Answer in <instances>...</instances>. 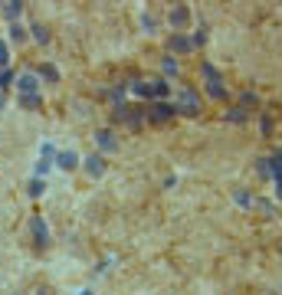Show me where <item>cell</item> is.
I'll list each match as a JSON object with an SVG mask.
<instances>
[{"mask_svg": "<svg viewBox=\"0 0 282 295\" xmlns=\"http://www.w3.org/2000/svg\"><path fill=\"white\" fill-rule=\"evenodd\" d=\"M95 141H98V148H102V151H115V148H118V141H115V135H112L109 128H102L95 135Z\"/></svg>", "mask_w": 282, "mask_h": 295, "instance_id": "10", "label": "cell"}, {"mask_svg": "<svg viewBox=\"0 0 282 295\" xmlns=\"http://www.w3.org/2000/svg\"><path fill=\"white\" fill-rule=\"evenodd\" d=\"M115 121H125V125H135V128H138L141 125V112L131 109V105H118V109H115Z\"/></svg>", "mask_w": 282, "mask_h": 295, "instance_id": "5", "label": "cell"}, {"mask_svg": "<svg viewBox=\"0 0 282 295\" xmlns=\"http://www.w3.org/2000/svg\"><path fill=\"white\" fill-rule=\"evenodd\" d=\"M20 10H23V3H20V0H10V3H3V17H7L10 23H17Z\"/></svg>", "mask_w": 282, "mask_h": 295, "instance_id": "11", "label": "cell"}, {"mask_svg": "<svg viewBox=\"0 0 282 295\" xmlns=\"http://www.w3.org/2000/svg\"><path fill=\"white\" fill-rule=\"evenodd\" d=\"M56 167H63V171H76V167H79V154L76 151H59V154H56Z\"/></svg>", "mask_w": 282, "mask_h": 295, "instance_id": "7", "label": "cell"}, {"mask_svg": "<svg viewBox=\"0 0 282 295\" xmlns=\"http://www.w3.org/2000/svg\"><path fill=\"white\" fill-rule=\"evenodd\" d=\"M230 121H246V109H243V105L233 109V112H230Z\"/></svg>", "mask_w": 282, "mask_h": 295, "instance_id": "23", "label": "cell"}, {"mask_svg": "<svg viewBox=\"0 0 282 295\" xmlns=\"http://www.w3.org/2000/svg\"><path fill=\"white\" fill-rule=\"evenodd\" d=\"M86 171L92 177H102L105 174V158H102V154H89L86 158Z\"/></svg>", "mask_w": 282, "mask_h": 295, "instance_id": "9", "label": "cell"}, {"mask_svg": "<svg viewBox=\"0 0 282 295\" xmlns=\"http://www.w3.org/2000/svg\"><path fill=\"white\" fill-rule=\"evenodd\" d=\"M151 92H154L158 98H164L167 92H171V86H167V82H154V86H151Z\"/></svg>", "mask_w": 282, "mask_h": 295, "instance_id": "22", "label": "cell"}, {"mask_svg": "<svg viewBox=\"0 0 282 295\" xmlns=\"http://www.w3.org/2000/svg\"><path fill=\"white\" fill-rule=\"evenodd\" d=\"M174 112H177V109L167 105V102H154V105H151V121H167Z\"/></svg>", "mask_w": 282, "mask_h": 295, "instance_id": "8", "label": "cell"}, {"mask_svg": "<svg viewBox=\"0 0 282 295\" xmlns=\"http://www.w3.org/2000/svg\"><path fill=\"white\" fill-rule=\"evenodd\" d=\"M187 17H190V10H187V7H177V10H171V26H184Z\"/></svg>", "mask_w": 282, "mask_h": 295, "instance_id": "13", "label": "cell"}, {"mask_svg": "<svg viewBox=\"0 0 282 295\" xmlns=\"http://www.w3.org/2000/svg\"><path fill=\"white\" fill-rule=\"evenodd\" d=\"M190 40H187V36H181V33H174L171 36V49H177V53H187V49H190Z\"/></svg>", "mask_w": 282, "mask_h": 295, "instance_id": "12", "label": "cell"}, {"mask_svg": "<svg viewBox=\"0 0 282 295\" xmlns=\"http://www.w3.org/2000/svg\"><path fill=\"white\" fill-rule=\"evenodd\" d=\"M135 95H141V98H151L154 92H151V86H148V82H135Z\"/></svg>", "mask_w": 282, "mask_h": 295, "instance_id": "18", "label": "cell"}, {"mask_svg": "<svg viewBox=\"0 0 282 295\" xmlns=\"http://www.w3.org/2000/svg\"><path fill=\"white\" fill-rule=\"evenodd\" d=\"M204 76H207V92L213 98H223V82H220V76H217V69L210 63H204Z\"/></svg>", "mask_w": 282, "mask_h": 295, "instance_id": "2", "label": "cell"}, {"mask_svg": "<svg viewBox=\"0 0 282 295\" xmlns=\"http://www.w3.org/2000/svg\"><path fill=\"white\" fill-rule=\"evenodd\" d=\"M46 190V181H40V177H36V181H30V197H40Z\"/></svg>", "mask_w": 282, "mask_h": 295, "instance_id": "19", "label": "cell"}, {"mask_svg": "<svg viewBox=\"0 0 282 295\" xmlns=\"http://www.w3.org/2000/svg\"><path fill=\"white\" fill-rule=\"evenodd\" d=\"M30 229H33V240H36V246H49V227L43 223V217H33V220H30Z\"/></svg>", "mask_w": 282, "mask_h": 295, "instance_id": "3", "label": "cell"}, {"mask_svg": "<svg viewBox=\"0 0 282 295\" xmlns=\"http://www.w3.org/2000/svg\"><path fill=\"white\" fill-rule=\"evenodd\" d=\"M10 40L13 43H23V40H26V30H23L20 23H10Z\"/></svg>", "mask_w": 282, "mask_h": 295, "instance_id": "16", "label": "cell"}, {"mask_svg": "<svg viewBox=\"0 0 282 295\" xmlns=\"http://www.w3.org/2000/svg\"><path fill=\"white\" fill-rule=\"evenodd\" d=\"M13 82H17V76H13L10 69H0V89H10Z\"/></svg>", "mask_w": 282, "mask_h": 295, "instance_id": "17", "label": "cell"}, {"mask_svg": "<svg viewBox=\"0 0 282 295\" xmlns=\"http://www.w3.org/2000/svg\"><path fill=\"white\" fill-rule=\"evenodd\" d=\"M40 295H43V292H40Z\"/></svg>", "mask_w": 282, "mask_h": 295, "instance_id": "28", "label": "cell"}, {"mask_svg": "<svg viewBox=\"0 0 282 295\" xmlns=\"http://www.w3.org/2000/svg\"><path fill=\"white\" fill-rule=\"evenodd\" d=\"M174 109L184 112V115H197V95L190 92V89H184V92H181V102H177Z\"/></svg>", "mask_w": 282, "mask_h": 295, "instance_id": "6", "label": "cell"}, {"mask_svg": "<svg viewBox=\"0 0 282 295\" xmlns=\"http://www.w3.org/2000/svg\"><path fill=\"white\" fill-rule=\"evenodd\" d=\"M164 72H167V76H177V63H174V59H164Z\"/></svg>", "mask_w": 282, "mask_h": 295, "instance_id": "24", "label": "cell"}, {"mask_svg": "<svg viewBox=\"0 0 282 295\" xmlns=\"http://www.w3.org/2000/svg\"><path fill=\"white\" fill-rule=\"evenodd\" d=\"M79 295H92V289H82V292H79Z\"/></svg>", "mask_w": 282, "mask_h": 295, "instance_id": "26", "label": "cell"}, {"mask_svg": "<svg viewBox=\"0 0 282 295\" xmlns=\"http://www.w3.org/2000/svg\"><path fill=\"white\" fill-rule=\"evenodd\" d=\"M43 79H46V82H59V72H56V66H43Z\"/></svg>", "mask_w": 282, "mask_h": 295, "instance_id": "20", "label": "cell"}, {"mask_svg": "<svg viewBox=\"0 0 282 295\" xmlns=\"http://www.w3.org/2000/svg\"><path fill=\"white\" fill-rule=\"evenodd\" d=\"M20 105L23 109H36V105H43V95L36 92V95H20Z\"/></svg>", "mask_w": 282, "mask_h": 295, "instance_id": "15", "label": "cell"}, {"mask_svg": "<svg viewBox=\"0 0 282 295\" xmlns=\"http://www.w3.org/2000/svg\"><path fill=\"white\" fill-rule=\"evenodd\" d=\"M204 43H207V33L200 30V33H197V36H194V46H204Z\"/></svg>", "mask_w": 282, "mask_h": 295, "instance_id": "25", "label": "cell"}, {"mask_svg": "<svg viewBox=\"0 0 282 295\" xmlns=\"http://www.w3.org/2000/svg\"><path fill=\"white\" fill-rule=\"evenodd\" d=\"M30 33H33V40H36V43H49V30H46L43 23H36Z\"/></svg>", "mask_w": 282, "mask_h": 295, "instance_id": "14", "label": "cell"}, {"mask_svg": "<svg viewBox=\"0 0 282 295\" xmlns=\"http://www.w3.org/2000/svg\"><path fill=\"white\" fill-rule=\"evenodd\" d=\"M49 167H56V148L49 141H43V148H40V164H36V177H43Z\"/></svg>", "mask_w": 282, "mask_h": 295, "instance_id": "1", "label": "cell"}, {"mask_svg": "<svg viewBox=\"0 0 282 295\" xmlns=\"http://www.w3.org/2000/svg\"><path fill=\"white\" fill-rule=\"evenodd\" d=\"M0 109H3V98H0Z\"/></svg>", "mask_w": 282, "mask_h": 295, "instance_id": "27", "label": "cell"}, {"mask_svg": "<svg viewBox=\"0 0 282 295\" xmlns=\"http://www.w3.org/2000/svg\"><path fill=\"white\" fill-rule=\"evenodd\" d=\"M17 92H20V95H36V92H40V79L30 76V72L17 76Z\"/></svg>", "mask_w": 282, "mask_h": 295, "instance_id": "4", "label": "cell"}, {"mask_svg": "<svg viewBox=\"0 0 282 295\" xmlns=\"http://www.w3.org/2000/svg\"><path fill=\"white\" fill-rule=\"evenodd\" d=\"M7 63H10V49H7V43L0 40V69H7Z\"/></svg>", "mask_w": 282, "mask_h": 295, "instance_id": "21", "label": "cell"}]
</instances>
